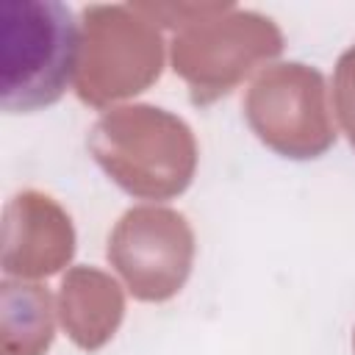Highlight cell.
I'll list each match as a JSON object with an SVG mask.
<instances>
[{
	"label": "cell",
	"instance_id": "6da1fadb",
	"mask_svg": "<svg viewBox=\"0 0 355 355\" xmlns=\"http://www.w3.org/2000/svg\"><path fill=\"white\" fill-rule=\"evenodd\" d=\"M80 28L55 0H0V105L31 114L53 105L78 72Z\"/></svg>",
	"mask_w": 355,
	"mask_h": 355
},
{
	"label": "cell",
	"instance_id": "7a4b0ae2",
	"mask_svg": "<svg viewBox=\"0 0 355 355\" xmlns=\"http://www.w3.org/2000/svg\"><path fill=\"white\" fill-rule=\"evenodd\" d=\"M89 150L125 191L139 197H172L194 172L189 128L150 105L105 114L89 136Z\"/></svg>",
	"mask_w": 355,
	"mask_h": 355
},
{
	"label": "cell",
	"instance_id": "3957f363",
	"mask_svg": "<svg viewBox=\"0 0 355 355\" xmlns=\"http://www.w3.org/2000/svg\"><path fill=\"white\" fill-rule=\"evenodd\" d=\"M161 72V36L130 6H92L80 22L75 86L80 100L100 105L144 89Z\"/></svg>",
	"mask_w": 355,
	"mask_h": 355
},
{
	"label": "cell",
	"instance_id": "277c9868",
	"mask_svg": "<svg viewBox=\"0 0 355 355\" xmlns=\"http://www.w3.org/2000/svg\"><path fill=\"white\" fill-rule=\"evenodd\" d=\"M283 39L277 28L250 11L211 6L200 19L175 39V72L191 86L194 103H208L225 94L252 64L280 53Z\"/></svg>",
	"mask_w": 355,
	"mask_h": 355
},
{
	"label": "cell",
	"instance_id": "5b68a950",
	"mask_svg": "<svg viewBox=\"0 0 355 355\" xmlns=\"http://www.w3.org/2000/svg\"><path fill=\"white\" fill-rule=\"evenodd\" d=\"M247 119L261 141L291 158H313L336 139L324 111V80L302 64L266 69L247 94Z\"/></svg>",
	"mask_w": 355,
	"mask_h": 355
},
{
	"label": "cell",
	"instance_id": "8992f818",
	"mask_svg": "<svg viewBox=\"0 0 355 355\" xmlns=\"http://www.w3.org/2000/svg\"><path fill=\"white\" fill-rule=\"evenodd\" d=\"M191 230L166 208L128 211L108 239V261L139 300H166L180 291L191 266Z\"/></svg>",
	"mask_w": 355,
	"mask_h": 355
},
{
	"label": "cell",
	"instance_id": "52a82bcc",
	"mask_svg": "<svg viewBox=\"0 0 355 355\" xmlns=\"http://www.w3.org/2000/svg\"><path fill=\"white\" fill-rule=\"evenodd\" d=\"M69 216L44 194L25 191L8 200L3 216V269L17 277H42L72 255Z\"/></svg>",
	"mask_w": 355,
	"mask_h": 355
},
{
	"label": "cell",
	"instance_id": "ba28073f",
	"mask_svg": "<svg viewBox=\"0 0 355 355\" xmlns=\"http://www.w3.org/2000/svg\"><path fill=\"white\" fill-rule=\"evenodd\" d=\"M122 316V297L114 280L94 269H75L61 283V322L83 349H97L114 336Z\"/></svg>",
	"mask_w": 355,
	"mask_h": 355
},
{
	"label": "cell",
	"instance_id": "9c48e42d",
	"mask_svg": "<svg viewBox=\"0 0 355 355\" xmlns=\"http://www.w3.org/2000/svg\"><path fill=\"white\" fill-rule=\"evenodd\" d=\"M53 341V305L42 286L0 283V355H44Z\"/></svg>",
	"mask_w": 355,
	"mask_h": 355
},
{
	"label": "cell",
	"instance_id": "30bf717a",
	"mask_svg": "<svg viewBox=\"0 0 355 355\" xmlns=\"http://www.w3.org/2000/svg\"><path fill=\"white\" fill-rule=\"evenodd\" d=\"M333 100L338 119L355 147V47H349L336 67V86H333Z\"/></svg>",
	"mask_w": 355,
	"mask_h": 355
}]
</instances>
